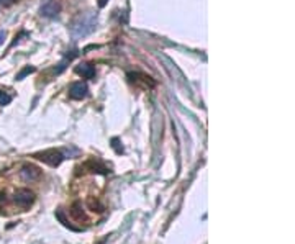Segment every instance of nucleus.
I'll use <instances>...</instances> for the list:
<instances>
[{
    "mask_svg": "<svg viewBox=\"0 0 295 244\" xmlns=\"http://www.w3.org/2000/svg\"><path fill=\"white\" fill-rule=\"evenodd\" d=\"M95 26H97V15L94 12H84V13H79L76 18L72 20L69 30L74 39H81L90 35V33L95 30Z\"/></svg>",
    "mask_w": 295,
    "mask_h": 244,
    "instance_id": "nucleus-1",
    "label": "nucleus"
},
{
    "mask_svg": "<svg viewBox=\"0 0 295 244\" xmlns=\"http://www.w3.org/2000/svg\"><path fill=\"white\" fill-rule=\"evenodd\" d=\"M33 157H36L38 161H43L44 164H48L51 167H58L59 164L64 161V154L58 149H48V151H41L33 154Z\"/></svg>",
    "mask_w": 295,
    "mask_h": 244,
    "instance_id": "nucleus-2",
    "label": "nucleus"
},
{
    "mask_svg": "<svg viewBox=\"0 0 295 244\" xmlns=\"http://www.w3.org/2000/svg\"><path fill=\"white\" fill-rule=\"evenodd\" d=\"M13 202L18 208L28 210L33 205V202H35V194L30 192L28 189H18L13 195Z\"/></svg>",
    "mask_w": 295,
    "mask_h": 244,
    "instance_id": "nucleus-3",
    "label": "nucleus"
},
{
    "mask_svg": "<svg viewBox=\"0 0 295 244\" xmlns=\"http://www.w3.org/2000/svg\"><path fill=\"white\" fill-rule=\"evenodd\" d=\"M20 177L25 182H35V180L41 177V171H39V167H36L35 164H25L20 171Z\"/></svg>",
    "mask_w": 295,
    "mask_h": 244,
    "instance_id": "nucleus-4",
    "label": "nucleus"
},
{
    "mask_svg": "<svg viewBox=\"0 0 295 244\" xmlns=\"http://www.w3.org/2000/svg\"><path fill=\"white\" fill-rule=\"evenodd\" d=\"M61 12V2L59 0H48L46 3L39 8V15L46 16V18H53Z\"/></svg>",
    "mask_w": 295,
    "mask_h": 244,
    "instance_id": "nucleus-5",
    "label": "nucleus"
},
{
    "mask_svg": "<svg viewBox=\"0 0 295 244\" xmlns=\"http://www.w3.org/2000/svg\"><path fill=\"white\" fill-rule=\"evenodd\" d=\"M89 94V89L84 82H74L71 84V89H69V97L74 100H82L86 99Z\"/></svg>",
    "mask_w": 295,
    "mask_h": 244,
    "instance_id": "nucleus-6",
    "label": "nucleus"
},
{
    "mask_svg": "<svg viewBox=\"0 0 295 244\" xmlns=\"http://www.w3.org/2000/svg\"><path fill=\"white\" fill-rule=\"evenodd\" d=\"M86 169H89L90 172L94 174H109V169L104 162H100L99 159H92V161H89L86 164Z\"/></svg>",
    "mask_w": 295,
    "mask_h": 244,
    "instance_id": "nucleus-7",
    "label": "nucleus"
},
{
    "mask_svg": "<svg viewBox=\"0 0 295 244\" xmlns=\"http://www.w3.org/2000/svg\"><path fill=\"white\" fill-rule=\"evenodd\" d=\"M69 213H71L72 220H76L77 223H82V221H87V217H86V213H84V210H82V205H81V203H79V202H76V203H74V205L71 207Z\"/></svg>",
    "mask_w": 295,
    "mask_h": 244,
    "instance_id": "nucleus-8",
    "label": "nucleus"
},
{
    "mask_svg": "<svg viewBox=\"0 0 295 244\" xmlns=\"http://www.w3.org/2000/svg\"><path fill=\"white\" fill-rule=\"evenodd\" d=\"M76 72L79 76L86 77V79H92L95 76V69L92 64H89V62H82V64H79L76 67Z\"/></svg>",
    "mask_w": 295,
    "mask_h": 244,
    "instance_id": "nucleus-9",
    "label": "nucleus"
},
{
    "mask_svg": "<svg viewBox=\"0 0 295 244\" xmlns=\"http://www.w3.org/2000/svg\"><path fill=\"white\" fill-rule=\"evenodd\" d=\"M161 59L164 61V64H166V67L169 69V72H171V76H174L175 74V77H177V81L180 82V84H185L184 82V76H182V72H180L177 67H175V64L174 62L169 59V58H166V56H161Z\"/></svg>",
    "mask_w": 295,
    "mask_h": 244,
    "instance_id": "nucleus-10",
    "label": "nucleus"
},
{
    "mask_svg": "<svg viewBox=\"0 0 295 244\" xmlns=\"http://www.w3.org/2000/svg\"><path fill=\"white\" fill-rule=\"evenodd\" d=\"M87 205H89V208L92 210V212H99V213H102L104 212V205L97 200V198H94V197H90L89 200H87Z\"/></svg>",
    "mask_w": 295,
    "mask_h": 244,
    "instance_id": "nucleus-11",
    "label": "nucleus"
},
{
    "mask_svg": "<svg viewBox=\"0 0 295 244\" xmlns=\"http://www.w3.org/2000/svg\"><path fill=\"white\" fill-rule=\"evenodd\" d=\"M12 102V97L7 94V92H3V90H0V105H7Z\"/></svg>",
    "mask_w": 295,
    "mask_h": 244,
    "instance_id": "nucleus-12",
    "label": "nucleus"
},
{
    "mask_svg": "<svg viewBox=\"0 0 295 244\" xmlns=\"http://www.w3.org/2000/svg\"><path fill=\"white\" fill-rule=\"evenodd\" d=\"M31 72H35V67H25V69L16 76V81H21L25 76H28V74H31Z\"/></svg>",
    "mask_w": 295,
    "mask_h": 244,
    "instance_id": "nucleus-13",
    "label": "nucleus"
},
{
    "mask_svg": "<svg viewBox=\"0 0 295 244\" xmlns=\"http://www.w3.org/2000/svg\"><path fill=\"white\" fill-rule=\"evenodd\" d=\"M107 2H109V0H99V5H100V7H105Z\"/></svg>",
    "mask_w": 295,
    "mask_h": 244,
    "instance_id": "nucleus-14",
    "label": "nucleus"
},
{
    "mask_svg": "<svg viewBox=\"0 0 295 244\" xmlns=\"http://www.w3.org/2000/svg\"><path fill=\"white\" fill-rule=\"evenodd\" d=\"M100 244H104V243H100Z\"/></svg>",
    "mask_w": 295,
    "mask_h": 244,
    "instance_id": "nucleus-15",
    "label": "nucleus"
}]
</instances>
